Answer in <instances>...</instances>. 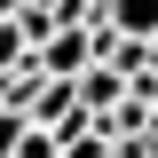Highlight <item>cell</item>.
Segmentation results:
<instances>
[{
    "instance_id": "cell-1",
    "label": "cell",
    "mask_w": 158,
    "mask_h": 158,
    "mask_svg": "<svg viewBox=\"0 0 158 158\" xmlns=\"http://www.w3.org/2000/svg\"><path fill=\"white\" fill-rule=\"evenodd\" d=\"M127 87H135V79L118 71V63H87V71H79V103H87V111H111V103H127Z\"/></svg>"
},
{
    "instance_id": "cell-2",
    "label": "cell",
    "mask_w": 158,
    "mask_h": 158,
    "mask_svg": "<svg viewBox=\"0 0 158 158\" xmlns=\"http://www.w3.org/2000/svg\"><path fill=\"white\" fill-rule=\"evenodd\" d=\"M103 16H111L118 32H142V40H158V0H103Z\"/></svg>"
},
{
    "instance_id": "cell-3",
    "label": "cell",
    "mask_w": 158,
    "mask_h": 158,
    "mask_svg": "<svg viewBox=\"0 0 158 158\" xmlns=\"http://www.w3.org/2000/svg\"><path fill=\"white\" fill-rule=\"evenodd\" d=\"M16 158H63V135H56V127H24Z\"/></svg>"
},
{
    "instance_id": "cell-4",
    "label": "cell",
    "mask_w": 158,
    "mask_h": 158,
    "mask_svg": "<svg viewBox=\"0 0 158 158\" xmlns=\"http://www.w3.org/2000/svg\"><path fill=\"white\" fill-rule=\"evenodd\" d=\"M24 127H32V118H24L16 103H0V158H16V142H24Z\"/></svg>"
},
{
    "instance_id": "cell-5",
    "label": "cell",
    "mask_w": 158,
    "mask_h": 158,
    "mask_svg": "<svg viewBox=\"0 0 158 158\" xmlns=\"http://www.w3.org/2000/svg\"><path fill=\"white\" fill-rule=\"evenodd\" d=\"M150 150H158V103H150Z\"/></svg>"
},
{
    "instance_id": "cell-6",
    "label": "cell",
    "mask_w": 158,
    "mask_h": 158,
    "mask_svg": "<svg viewBox=\"0 0 158 158\" xmlns=\"http://www.w3.org/2000/svg\"><path fill=\"white\" fill-rule=\"evenodd\" d=\"M32 8H56V0H32Z\"/></svg>"
},
{
    "instance_id": "cell-7",
    "label": "cell",
    "mask_w": 158,
    "mask_h": 158,
    "mask_svg": "<svg viewBox=\"0 0 158 158\" xmlns=\"http://www.w3.org/2000/svg\"><path fill=\"white\" fill-rule=\"evenodd\" d=\"M150 63H158V40H150Z\"/></svg>"
}]
</instances>
